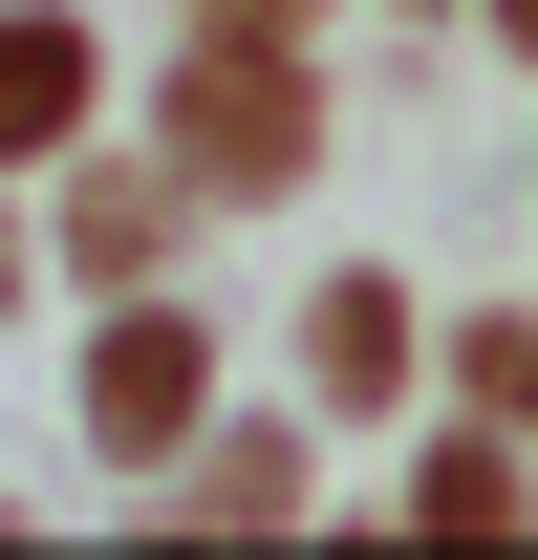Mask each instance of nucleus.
<instances>
[{
    "label": "nucleus",
    "instance_id": "nucleus-1",
    "mask_svg": "<svg viewBox=\"0 0 538 560\" xmlns=\"http://www.w3.org/2000/svg\"><path fill=\"white\" fill-rule=\"evenodd\" d=\"M151 151H173V195H195V215H280V195H324L344 108H324V66H302V44L195 22V44H173V86H151Z\"/></svg>",
    "mask_w": 538,
    "mask_h": 560
},
{
    "label": "nucleus",
    "instance_id": "nucleus-2",
    "mask_svg": "<svg viewBox=\"0 0 538 560\" xmlns=\"http://www.w3.org/2000/svg\"><path fill=\"white\" fill-rule=\"evenodd\" d=\"M66 410H86V475H151V453L215 410V302H173V280H108V324H86Z\"/></svg>",
    "mask_w": 538,
    "mask_h": 560
},
{
    "label": "nucleus",
    "instance_id": "nucleus-3",
    "mask_svg": "<svg viewBox=\"0 0 538 560\" xmlns=\"http://www.w3.org/2000/svg\"><path fill=\"white\" fill-rule=\"evenodd\" d=\"M22 195H44V215H22V237H44V280H86V302L195 259V195H173V151H151V130H66Z\"/></svg>",
    "mask_w": 538,
    "mask_h": 560
},
{
    "label": "nucleus",
    "instance_id": "nucleus-4",
    "mask_svg": "<svg viewBox=\"0 0 538 560\" xmlns=\"http://www.w3.org/2000/svg\"><path fill=\"white\" fill-rule=\"evenodd\" d=\"M151 517H195V539H302V517H324V410H237V388H215V410L151 453Z\"/></svg>",
    "mask_w": 538,
    "mask_h": 560
},
{
    "label": "nucleus",
    "instance_id": "nucleus-5",
    "mask_svg": "<svg viewBox=\"0 0 538 560\" xmlns=\"http://www.w3.org/2000/svg\"><path fill=\"white\" fill-rule=\"evenodd\" d=\"M409 388H431V302H409L388 259L302 280V410H324V431H388Z\"/></svg>",
    "mask_w": 538,
    "mask_h": 560
},
{
    "label": "nucleus",
    "instance_id": "nucleus-6",
    "mask_svg": "<svg viewBox=\"0 0 538 560\" xmlns=\"http://www.w3.org/2000/svg\"><path fill=\"white\" fill-rule=\"evenodd\" d=\"M66 130H108V44H86V0H0V173H44Z\"/></svg>",
    "mask_w": 538,
    "mask_h": 560
},
{
    "label": "nucleus",
    "instance_id": "nucleus-7",
    "mask_svg": "<svg viewBox=\"0 0 538 560\" xmlns=\"http://www.w3.org/2000/svg\"><path fill=\"white\" fill-rule=\"evenodd\" d=\"M388 431H409V410H388ZM409 517H431V539H517V517H538V453H517L495 410H431V431H409Z\"/></svg>",
    "mask_w": 538,
    "mask_h": 560
},
{
    "label": "nucleus",
    "instance_id": "nucleus-8",
    "mask_svg": "<svg viewBox=\"0 0 538 560\" xmlns=\"http://www.w3.org/2000/svg\"><path fill=\"white\" fill-rule=\"evenodd\" d=\"M431 366H453V410H495L538 453V302H473V324H431Z\"/></svg>",
    "mask_w": 538,
    "mask_h": 560
},
{
    "label": "nucleus",
    "instance_id": "nucleus-9",
    "mask_svg": "<svg viewBox=\"0 0 538 560\" xmlns=\"http://www.w3.org/2000/svg\"><path fill=\"white\" fill-rule=\"evenodd\" d=\"M44 302V237H22V173H0V324Z\"/></svg>",
    "mask_w": 538,
    "mask_h": 560
},
{
    "label": "nucleus",
    "instance_id": "nucleus-10",
    "mask_svg": "<svg viewBox=\"0 0 538 560\" xmlns=\"http://www.w3.org/2000/svg\"><path fill=\"white\" fill-rule=\"evenodd\" d=\"M173 22H259V44H302V22H324V0H173Z\"/></svg>",
    "mask_w": 538,
    "mask_h": 560
},
{
    "label": "nucleus",
    "instance_id": "nucleus-11",
    "mask_svg": "<svg viewBox=\"0 0 538 560\" xmlns=\"http://www.w3.org/2000/svg\"><path fill=\"white\" fill-rule=\"evenodd\" d=\"M473 22H495V66H538V0H473Z\"/></svg>",
    "mask_w": 538,
    "mask_h": 560
},
{
    "label": "nucleus",
    "instance_id": "nucleus-12",
    "mask_svg": "<svg viewBox=\"0 0 538 560\" xmlns=\"http://www.w3.org/2000/svg\"><path fill=\"white\" fill-rule=\"evenodd\" d=\"M388 22H431V0H388Z\"/></svg>",
    "mask_w": 538,
    "mask_h": 560
}]
</instances>
